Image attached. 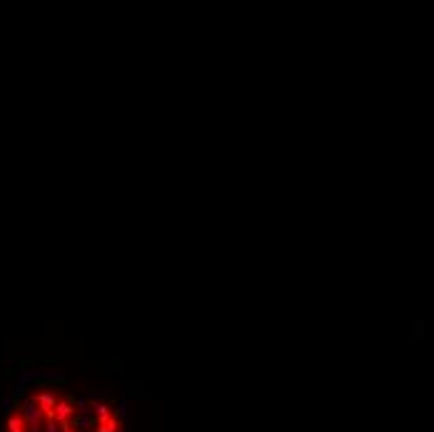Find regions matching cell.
I'll return each instance as SVG.
<instances>
[{"label": "cell", "instance_id": "1", "mask_svg": "<svg viewBox=\"0 0 434 432\" xmlns=\"http://www.w3.org/2000/svg\"><path fill=\"white\" fill-rule=\"evenodd\" d=\"M0 432H130L128 405L102 392H75L55 370H28L10 387Z\"/></svg>", "mask_w": 434, "mask_h": 432}]
</instances>
